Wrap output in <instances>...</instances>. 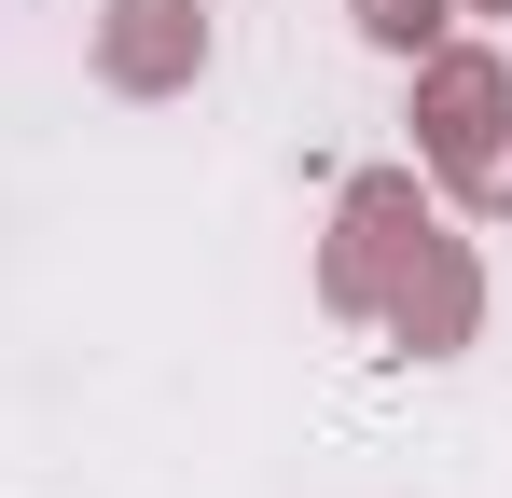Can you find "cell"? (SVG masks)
I'll return each mask as SVG.
<instances>
[]
</instances>
